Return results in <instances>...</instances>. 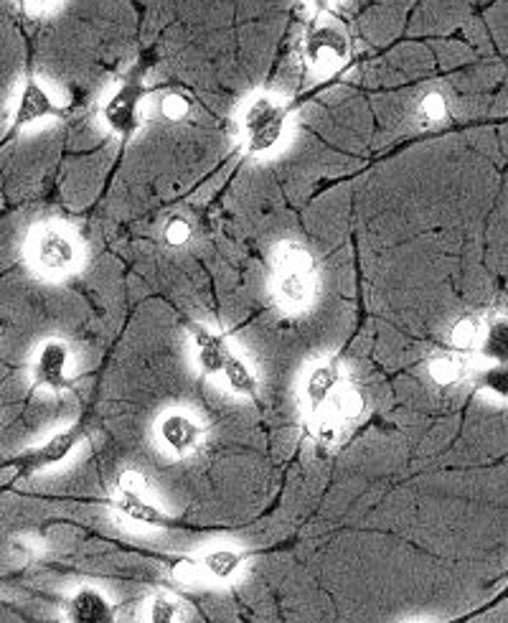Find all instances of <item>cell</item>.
Wrapping results in <instances>:
<instances>
[{
	"label": "cell",
	"mask_w": 508,
	"mask_h": 623,
	"mask_svg": "<svg viewBox=\"0 0 508 623\" xmlns=\"http://www.w3.org/2000/svg\"><path fill=\"white\" fill-rule=\"evenodd\" d=\"M275 293L287 308H305L316 293V267L310 252L295 242L279 244L275 252Z\"/></svg>",
	"instance_id": "cell-1"
},
{
	"label": "cell",
	"mask_w": 508,
	"mask_h": 623,
	"mask_svg": "<svg viewBox=\"0 0 508 623\" xmlns=\"http://www.w3.org/2000/svg\"><path fill=\"white\" fill-rule=\"evenodd\" d=\"M287 107L273 95L252 97L240 117V140L250 156L269 154L285 136Z\"/></svg>",
	"instance_id": "cell-2"
},
{
	"label": "cell",
	"mask_w": 508,
	"mask_h": 623,
	"mask_svg": "<svg viewBox=\"0 0 508 623\" xmlns=\"http://www.w3.org/2000/svg\"><path fill=\"white\" fill-rule=\"evenodd\" d=\"M31 263L44 275L72 273L80 263V244L62 226H41L31 240Z\"/></svg>",
	"instance_id": "cell-3"
},
{
	"label": "cell",
	"mask_w": 508,
	"mask_h": 623,
	"mask_svg": "<svg viewBox=\"0 0 508 623\" xmlns=\"http://www.w3.org/2000/svg\"><path fill=\"white\" fill-rule=\"evenodd\" d=\"M82 437H84L82 425L66 427V431L51 435L44 445H39V448H31L29 453H23V456L13 458L8 463V468H15V476L29 478L33 474H39V471H46L51 466H56V463H62L76 445H80Z\"/></svg>",
	"instance_id": "cell-4"
},
{
	"label": "cell",
	"mask_w": 508,
	"mask_h": 623,
	"mask_svg": "<svg viewBox=\"0 0 508 623\" xmlns=\"http://www.w3.org/2000/svg\"><path fill=\"white\" fill-rule=\"evenodd\" d=\"M146 95L148 89L140 80H125L102 107V117L117 136L133 138V133L140 128V105Z\"/></svg>",
	"instance_id": "cell-5"
},
{
	"label": "cell",
	"mask_w": 508,
	"mask_h": 623,
	"mask_svg": "<svg viewBox=\"0 0 508 623\" xmlns=\"http://www.w3.org/2000/svg\"><path fill=\"white\" fill-rule=\"evenodd\" d=\"M72 353L70 347L64 341L51 339L46 344H41V349L33 359L31 374H33V387L39 390H49L62 394L66 390H72Z\"/></svg>",
	"instance_id": "cell-6"
},
{
	"label": "cell",
	"mask_w": 508,
	"mask_h": 623,
	"mask_svg": "<svg viewBox=\"0 0 508 623\" xmlns=\"http://www.w3.org/2000/svg\"><path fill=\"white\" fill-rule=\"evenodd\" d=\"M351 54L349 39L338 27H330V23H316L310 27L308 36H305V56L313 66H328L346 62Z\"/></svg>",
	"instance_id": "cell-7"
},
{
	"label": "cell",
	"mask_w": 508,
	"mask_h": 623,
	"mask_svg": "<svg viewBox=\"0 0 508 623\" xmlns=\"http://www.w3.org/2000/svg\"><path fill=\"white\" fill-rule=\"evenodd\" d=\"M158 435L166 448L176 453V456H191L203 443V427L193 418L183 415V412H171V415L160 420Z\"/></svg>",
	"instance_id": "cell-8"
},
{
	"label": "cell",
	"mask_w": 508,
	"mask_h": 623,
	"mask_svg": "<svg viewBox=\"0 0 508 623\" xmlns=\"http://www.w3.org/2000/svg\"><path fill=\"white\" fill-rule=\"evenodd\" d=\"M189 331H191L193 347H197V361H199L201 374H207V377L222 374L226 353L232 351V347L226 344V334L214 331V328L203 326V324H191Z\"/></svg>",
	"instance_id": "cell-9"
},
{
	"label": "cell",
	"mask_w": 508,
	"mask_h": 623,
	"mask_svg": "<svg viewBox=\"0 0 508 623\" xmlns=\"http://www.w3.org/2000/svg\"><path fill=\"white\" fill-rule=\"evenodd\" d=\"M64 115V109L51 99L49 92L41 87L36 80H29L23 84V92L19 97V107L13 115V128L21 130L25 125L44 120V117H59Z\"/></svg>",
	"instance_id": "cell-10"
},
{
	"label": "cell",
	"mask_w": 508,
	"mask_h": 623,
	"mask_svg": "<svg viewBox=\"0 0 508 623\" xmlns=\"http://www.w3.org/2000/svg\"><path fill=\"white\" fill-rule=\"evenodd\" d=\"M66 619L74 623H109L117 619V609L97 588H80L66 603Z\"/></svg>",
	"instance_id": "cell-11"
},
{
	"label": "cell",
	"mask_w": 508,
	"mask_h": 623,
	"mask_svg": "<svg viewBox=\"0 0 508 623\" xmlns=\"http://www.w3.org/2000/svg\"><path fill=\"white\" fill-rule=\"evenodd\" d=\"M338 387H341V369L334 361H324V365H316L310 369L308 377H305L303 394L305 405H308L313 415H318L328 405Z\"/></svg>",
	"instance_id": "cell-12"
},
{
	"label": "cell",
	"mask_w": 508,
	"mask_h": 623,
	"mask_svg": "<svg viewBox=\"0 0 508 623\" xmlns=\"http://www.w3.org/2000/svg\"><path fill=\"white\" fill-rule=\"evenodd\" d=\"M247 560L250 552H240L234 547H214V550L203 552L199 560H191V566H197L203 576L214 578L219 583H226V580H232L242 570Z\"/></svg>",
	"instance_id": "cell-13"
},
{
	"label": "cell",
	"mask_w": 508,
	"mask_h": 623,
	"mask_svg": "<svg viewBox=\"0 0 508 623\" xmlns=\"http://www.w3.org/2000/svg\"><path fill=\"white\" fill-rule=\"evenodd\" d=\"M113 507L120 511L123 517L135 521V525H146V527H173L176 525V519L163 515L156 504L148 501V496L120 494L113 501Z\"/></svg>",
	"instance_id": "cell-14"
},
{
	"label": "cell",
	"mask_w": 508,
	"mask_h": 623,
	"mask_svg": "<svg viewBox=\"0 0 508 623\" xmlns=\"http://www.w3.org/2000/svg\"><path fill=\"white\" fill-rule=\"evenodd\" d=\"M478 351L490 365H508V316H490L483 324Z\"/></svg>",
	"instance_id": "cell-15"
},
{
	"label": "cell",
	"mask_w": 508,
	"mask_h": 623,
	"mask_svg": "<svg viewBox=\"0 0 508 623\" xmlns=\"http://www.w3.org/2000/svg\"><path fill=\"white\" fill-rule=\"evenodd\" d=\"M222 377L229 390H232L234 394H240V398H250V400L257 398V392H260L257 374L252 372V367L234 349L226 353Z\"/></svg>",
	"instance_id": "cell-16"
},
{
	"label": "cell",
	"mask_w": 508,
	"mask_h": 623,
	"mask_svg": "<svg viewBox=\"0 0 508 623\" xmlns=\"http://www.w3.org/2000/svg\"><path fill=\"white\" fill-rule=\"evenodd\" d=\"M427 374L430 380L440 387H455L465 380L468 367H465V361L455 357V353H437V357L430 359Z\"/></svg>",
	"instance_id": "cell-17"
},
{
	"label": "cell",
	"mask_w": 508,
	"mask_h": 623,
	"mask_svg": "<svg viewBox=\"0 0 508 623\" xmlns=\"http://www.w3.org/2000/svg\"><path fill=\"white\" fill-rule=\"evenodd\" d=\"M363 410H367V400H363L359 390H353V387H338L334 398H330L328 412L338 423H353V420L363 415Z\"/></svg>",
	"instance_id": "cell-18"
},
{
	"label": "cell",
	"mask_w": 508,
	"mask_h": 623,
	"mask_svg": "<svg viewBox=\"0 0 508 623\" xmlns=\"http://www.w3.org/2000/svg\"><path fill=\"white\" fill-rule=\"evenodd\" d=\"M480 334H483V324L478 321V318L465 316L451 328V344L457 351L478 349Z\"/></svg>",
	"instance_id": "cell-19"
},
{
	"label": "cell",
	"mask_w": 508,
	"mask_h": 623,
	"mask_svg": "<svg viewBox=\"0 0 508 623\" xmlns=\"http://www.w3.org/2000/svg\"><path fill=\"white\" fill-rule=\"evenodd\" d=\"M478 387L498 400H508V365H490L478 374Z\"/></svg>",
	"instance_id": "cell-20"
},
{
	"label": "cell",
	"mask_w": 508,
	"mask_h": 623,
	"mask_svg": "<svg viewBox=\"0 0 508 623\" xmlns=\"http://www.w3.org/2000/svg\"><path fill=\"white\" fill-rule=\"evenodd\" d=\"M447 117V99L443 92H427L417 105L420 125H437Z\"/></svg>",
	"instance_id": "cell-21"
},
{
	"label": "cell",
	"mask_w": 508,
	"mask_h": 623,
	"mask_svg": "<svg viewBox=\"0 0 508 623\" xmlns=\"http://www.w3.org/2000/svg\"><path fill=\"white\" fill-rule=\"evenodd\" d=\"M181 616V605H178L176 598L160 593L152 595V601L148 603V621L150 623H173Z\"/></svg>",
	"instance_id": "cell-22"
},
{
	"label": "cell",
	"mask_w": 508,
	"mask_h": 623,
	"mask_svg": "<svg viewBox=\"0 0 508 623\" xmlns=\"http://www.w3.org/2000/svg\"><path fill=\"white\" fill-rule=\"evenodd\" d=\"M148 476L138 468H125L120 476H117V494H138L148 496Z\"/></svg>",
	"instance_id": "cell-23"
},
{
	"label": "cell",
	"mask_w": 508,
	"mask_h": 623,
	"mask_svg": "<svg viewBox=\"0 0 508 623\" xmlns=\"http://www.w3.org/2000/svg\"><path fill=\"white\" fill-rule=\"evenodd\" d=\"M163 240L168 247H183L191 240V224L183 217H171L163 226Z\"/></svg>",
	"instance_id": "cell-24"
},
{
	"label": "cell",
	"mask_w": 508,
	"mask_h": 623,
	"mask_svg": "<svg viewBox=\"0 0 508 623\" xmlns=\"http://www.w3.org/2000/svg\"><path fill=\"white\" fill-rule=\"evenodd\" d=\"M189 109H191V103L181 95H168L160 99V115L171 123L183 120V117L189 115Z\"/></svg>",
	"instance_id": "cell-25"
},
{
	"label": "cell",
	"mask_w": 508,
	"mask_h": 623,
	"mask_svg": "<svg viewBox=\"0 0 508 623\" xmlns=\"http://www.w3.org/2000/svg\"><path fill=\"white\" fill-rule=\"evenodd\" d=\"M59 3H62V0H23L25 11L36 13V15H44L49 11H54Z\"/></svg>",
	"instance_id": "cell-26"
},
{
	"label": "cell",
	"mask_w": 508,
	"mask_h": 623,
	"mask_svg": "<svg viewBox=\"0 0 508 623\" xmlns=\"http://www.w3.org/2000/svg\"><path fill=\"white\" fill-rule=\"evenodd\" d=\"M308 3H310L313 8H316V11H328V8L334 6L336 0H308Z\"/></svg>",
	"instance_id": "cell-27"
}]
</instances>
